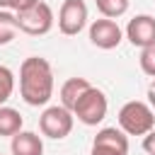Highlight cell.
I'll use <instances>...</instances> for the list:
<instances>
[{"label":"cell","mask_w":155,"mask_h":155,"mask_svg":"<svg viewBox=\"0 0 155 155\" xmlns=\"http://www.w3.org/2000/svg\"><path fill=\"white\" fill-rule=\"evenodd\" d=\"M22 124H24V119H22V114L17 111V109H12V107H0V136H15V133H19L22 131Z\"/></svg>","instance_id":"12"},{"label":"cell","mask_w":155,"mask_h":155,"mask_svg":"<svg viewBox=\"0 0 155 155\" xmlns=\"http://www.w3.org/2000/svg\"><path fill=\"white\" fill-rule=\"evenodd\" d=\"M87 24V5L85 0H63L58 10V29L65 36H78Z\"/></svg>","instance_id":"7"},{"label":"cell","mask_w":155,"mask_h":155,"mask_svg":"<svg viewBox=\"0 0 155 155\" xmlns=\"http://www.w3.org/2000/svg\"><path fill=\"white\" fill-rule=\"evenodd\" d=\"M39 0H10V10L12 12H24V10H29V7H34Z\"/></svg>","instance_id":"17"},{"label":"cell","mask_w":155,"mask_h":155,"mask_svg":"<svg viewBox=\"0 0 155 155\" xmlns=\"http://www.w3.org/2000/svg\"><path fill=\"white\" fill-rule=\"evenodd\" d=\"M0 10H10V0H0Z\"/></svg>","instance_id":"20"},{"label":"cell","mask_w":155,"mask_h":155,"mask_svg":"<svg viewBox=\"0 0 155 155\" xmlns=\"http://www.w3.org/2000/svg\"><path fill=\"white\" fill-rule=\"evenodd\" d=\"M119 128L126 136H145L155 128V109L148 102L131 99L119 109Z\"/></svg>","instance_id":"2"},{"label":"cell","mask_w":155,"mask_h":155,"mask_svg":"<svg viewBox=\"0 0 155 155\" xmlns=\"http://www.w3.org/2000/svg\"><path fill=\"white\" fill-rule=\"evenodd\" d=\"M19 97L29 107H44L53 97V68L41 56H29L19 65Z\"/></svg>","instance_id":"1"},{"label":"cell","mask_w":155,"mask_h":155,"mask_svg":"<svg viewBox=\"0 0 155 155\" xmlns=\"http://www.w3.org/2000/svg\"><path fill=\"white\" fill-rule=\"evenodd\" d=\"M121 39H124L121 27H119L114 19H109V17L94 19V22L90 24V41H92V46H97V48H102V51L116 48V46L121 44Z\"/></svg>","instance_id":"8"},{"label":"cell","mask_w":155,"mask_h":155,"mask_svg":"<svg viewBox=\"0 0 155 155\" xmlns=\"http://www.w3.org/2000/svg\"><path fill=\"white\" fill-rule=\"evenodd\" d=\"M143 150H145L148 155H155V128L143 136Z\"/></svg>","instance_id":"18"},{"label":"cell","mask_w":155,"mask_h":155,"mask_svg":"<svg viewBox=\"0 0 155 155\" xmlns=\"http://www.w3.org/2000/svg\"><path fill=\"white\" fill-rule=\"evenodd\" d=\"M19 31V24H17V12L12 10H0V46L10 44Z\"/></svg>","instance_id":"13"},{"label":"cell","mask_w":155,"mask_h":155,"mask_svg":"<svg viewBox=\"0 0 155 155\" xmlns=\"http://www.w3.org/2000/svg\"><path fill=\"white\" fill-rule=\"evenodd\" d=\"M90 155H128V136L116 126L99 128L92 140Z\"/></svg>","instance_id":"6"},{"label":"cell","mask_w":155,"mask_h":155,"mask_svg":"<svg viewBox=\"0 0 155 155\" xmlns=\"http://www.w3.org/2000/svg\"><path fill=\"white\" fill-rule=\"evenodd\" d=\"M53 10L48 2L39 0L34 7L24 10V12H17V24H19V31L29 34V36H44L53 29Z\"/></svg>","instance_id":"5"},{"label":"cell","mask_w":155,"mask_h":155,"mask_svg":"<svg viewBox=\"0 0 155 155\" xmlns=\"http://www.w3.org/2000/svg\"><path fill=\"white\" fill-rule=\"evenodd\" d=\"M73 124H75V114L63 107V104H53V107H46L44 114L39 116V128L46 138H53V140H63L70 136L73 131Z\"/></svg>","instance_id":"3"},{"label":"cell","mask_w":155,"mask_h":155,"mask_svg":"<svg viewBox=\"0 0 155 155\" xmlns=\"http://www.w3.org/2000/svg\"><path fill=\"white\" fill-rule=\"evenodd\" d=\"M97 10L102 12V17H109V19H116L121 15L128 12V5L131 0H94Z\"/></svg>","instance_id":"14"},{"label":"cell","mask_w":155,"mask_h":155,"mask_svg":"<svg viewBox=\"0 0 155 155\" xmlns=\"http://www.w3.org/2000/svg\"><path fill=\"white\" fill-rule=\"evenodd\" d=\"M107 111H109L107 94H104L102 90H97V87H90V90L78 99V104L73 107L75 119H78L80 124H85V126H97V124H102L104 116H107Z\"/></svg>","instance_id":"4"},{"label":"cell","mask_w":155,"mask_h":155,"mask_svg":"<svg viewBox=\"0 0 155 155\" xmlns=\"http://www.w3.org/2000/svg\"><path fill=\"white\" fill-rule=\"evenodd\" d=\"M138 63H140V70H143L148 78H155V44L140 48V58H138Z\"/></svg>","instance_id":"16"},{"label":"cell","mask_w":155,"mask_h":155,"mask_svg":"<svg viewBox=\"0 0 155 155\" xmlns=\"http://www.w3.org/2000/svg\"><path fill=\"white\" fill-rule=\"evenodd\" d=\"M15 92V73L7 65H0V107L12 97Z\"/></svg>","instance_id":"15"},{"label":"cell","mask_w":155,"mask_h":155,"mask_svg":"<svg viewBox=\"0 0 155 155\" xmlns=\"http://www.w3.org/2000/svg\"><path fill=\"white\" fill-rule=\"evenodd\" d=\"M148 104H150V107L155 109V82H153V85L148 87Z\"/></svg>","instance_id":"19"},{"label":"cell","mask_w":155,"mask_h":155,"mask_svg":"<svg viewBox=\"0 0 155 155\" xmlns=\"http://www.w3.org/2000/svg\"><path fill=\"white\" fill-rule=\"evenodd\" d=\"M12 155H44V140L34 131H19L10 140Z\"/></svg>","instance_id":"10"},{"label":"cell","mask_w":155,"mask_h":155,"mask_svg":"<svg viewBox=\"0 0 155 155\" xmlns=\"http://www.w3.org/2000/svg\"><path fill=\"white\" fill-rule=\"evenodd\" d=\"M126 39L138 46V48H145V46H153L155 44V17L153 15H136L133 19H128L126 24Z\"/></svg>","instance_id":"9"},{"label":"cell","mask_w":155,"mask_h":155,"mask_svg":"<svg viewBox=\"0 0 155 155\" xmlns=\"http://www.w3.org/2000/svg\"><path fill=\"white\" fill-rule=\"evenodd\" d=\"M90 87H92V85H90L87 78H68V80L61 85V104L73 111V107L78 104V99H80Z\"/></svg>","instance_id":"11"}]
</instances>
